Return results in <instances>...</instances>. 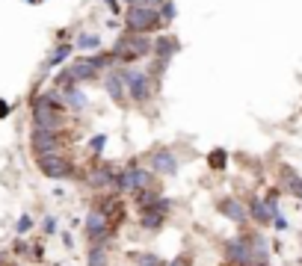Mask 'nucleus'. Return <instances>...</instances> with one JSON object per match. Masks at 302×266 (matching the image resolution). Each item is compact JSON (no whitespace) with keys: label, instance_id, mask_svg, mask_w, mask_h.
<instances>
[{"label":"nucleus","instance_id":"obj_17","mask_svg":"<svg viewBox=\"0 0 302 266\" xmlns=\"http://www.w3.org/2000/svg\"><path fill=\"white\" fill-rule=\"evenodd\" d=\"M278 181H281V193H288V195H293L296 201H302V175H296L293 166L281 163V166H278Z\"/></svg>","mask_w":302,"mask_h":266},{"label":"nucleus","instance_id":"obj_21","mask_svg":"<svg viewBox=\"0 0 302 266\" xmlns=\"http://www.w3.org/2000/svg\"><path fill=\"white\" fill-rule=\"evenodd\" d=\"M72 53H74V42H57V48L50 50V56L45 60V68H60V65H65Z\"/></svg>","mask_w":302,"mask_h":266},{"label":"nucleus","instance_id":"obj_35","mask_svg":"<svg viewBox=\"0 0 302 266\" xmlns=\"http://www.w3.org/2000/svg\"><path fill=\"white\" fill-rule=\"evenodd\" d=\"M12 254L15 257H27V254H30V242H27L24 237H18V240L12 242Z\"/></svg>","mask_w":302,"mask_h":266},{"label":"nucleus","instance_id":"obj_34","mask_svg":"<svg viewBox=\"0 0 302 266\" xmlns=\"http://www.w3.org/2000/svg\"><path fill=\"white\" fill-rule=\"evenodd\" d=\"M270 225H273V228H276L278 234H285V231H290V222H288V216H285L281 210H276V213H273V222H270Z\"/></svg>","mask_w":302,"mask_h":266},{"label":"nucleus","instance_id":"obj_22","mask_svg":"<svg viewBox=\"0 0 302 266\" xmlns=\"http://www.w3.org/2000/svg\"><path fill=\"white\" fill-rule=\"evenodd\" d=\"M101 45H104L101 36H98V33H89V30L74 36V50H80V53H95V50H101Z\"/></svg>","mask_w":302,"mask_h":266},{"label":"nucleus","instance_id":"obj_27","mask_svg":"<svg viewBox=\"0 0 302 266\" xmlns=\"http://www.w3.org/2000/svg\"><path fill=\"white\" fill-rule=\"evenodd\" d=\"M225 166H228V151H225V148H214V151L207 154V169L225 172Z\"/></svg>","mask_w":302,"mask_h":266},{"label":"nucleus","instance_id":"obj_20","mask_svg":"<svg viewBox=\"0 0 302 266\" xmlns=\"http://www.w3.org/2000/svg\"><path fill=\"white\" fill-rule=\"evenodd\" d=\"M62 101H65V109H72V112H83V109L89 107V98H86L83 86L65 89V92H62Z\"/></svg>","mask_w":302,"mask_h":266},{"label":"nucleus","instance_id":"obj_41","mask_svg":"<svg viewBox=\"0 0 302 266\" xmlns=\"http://www.w3.org/2000/svg\"><path fill=\"white\" fill-rule=\"evenodd\" d=\"M0 263H6V254H0Z\"/></svg>","mask_w":302,"mask_h":266},{"label":"nucleus","instance_id":"obj_39","mask_svg":"<svg viewBox=\"0 0 302 266\" xmlns=\"http://www.w3.org/2000/svg\"><path fill=\"white\" fill-rule=\"evenodd\" d=\"M9 112H12V107H9V101H3V98H0V119H6Z\"/></svg>","mask_w":302,"mask_h":266},{"label":"nucleus","instance_id":"obj_5","mask_svg":"<svg viewBox=\"0 0 302 266\" xmlns=\"http://www.w3.org/2000/svg\"><path fill=\"white\" fill-rule=\"evenodd\" d=\"M119 178H121V169L119 166H113V163H104V160H95V166H89L86 172V186L89 189H95V193H119Z\"/></svg>","mask_w":302,"mask_h":266},{"label":"nucleus","instance_id":"obj_31","mask_svg":"<svg viewBox=\"0 0 302 266\" xmlns=\"http://www.w3.org/2000/svg\"><path fill=\"white\" fill-rule=\"evenodd\" d=\"M33 228H36V219L30 216V213H21L18 222H15V234H18V237H24V234H30Z\"/></svg>","mask_w":302,"mask_h":266},{"label":"nucleus","instance_id":"obj_29","mask_svg":"<svg viewBox=\"0 0 302 266\" xmlns=\"http://www.w3.org/2000/svg\"><path fill=\"white\" fill-rule=\"evenodd\" d=\"M104 148H107V133H95V136L89 139V154H92V160H101Z\"/></svg>","mask_w":302,"mask_h":266},{"label":"nucleus","instance_id":"obj_24","mask_svg":"<svg viewBox=\"0 0 302 266\" xmlns=\"http://www.w3.org/2000/svg\"><path fill=\"white\" fill-rule=\"evenodd\" d=\"M86 60L92 62V65H95V68H98V71H101V74H104V71H110V68H116V65H119V60H116V53H113V50H95V53H89Z\"/></svg>","mask_w":302,"mask_h":266},{"label":"nucleus","instance_id":"obj_38","mask_svg":"<svg viewBox=\"0 0 302 266\" xmlns=\"http://www.w3.org/2000/svg\"><path fill=\"white\" fill-rule=\"evenodd\" d=\"M104 3H107V9H110L113 15H125V6H121L119 0H104Z\"/></svg>","mask_w":302,"mask_h":266},{"label":"nucleus","instance_id":"obj_6","mask_svg":"<svg viewBox=\"0 0 302 266\" xmlns=\"http://www.w3.org/2000/svg\"><path fill=\"white\" fill-rule=\"evenodd\" d=\"M154 181H157V175L148 169V166H139V163L133 160L131 166L121 169L119 195H133V193H139V189H148V186H154Z\"/></svg>","mask_w":302,"mask_h":266},{"label":"nucleus","instance_id":"obj_19","mask_svg":"<svg viewBox=\"0 0 302 266\" xmlns=\"http://www.w3.org/2000/svg\"><path fill=\"white\" fill-rule=\"evenodd\" d=\"M166 219H169L166 213H157V210L148 207V210H139V213H136V225L143 231H148V234H160V231L166 228Z\"/></svg>","mask_w":302,"mask_h":266},{"label":"nucleus","instance_id":"obj_13","mask_svg":"<svg viewBox=\"0 0 302 266\" xmlns=\"http://www.w3.org/2000/svg\"><path fill=\"white\" fill-rule=\"evenodd\" d=\"M222 260H228L234 266H243V263H252V254H249V242L243 237V231L237 237H228L222 242Z\"/></svg>","mask_w":302,"mask_h":266},{"label":"nucleus","instance_id":"obj_10","mask_svg":"<svg viewBox=\"0 0 302 266\" xmlns=\"http://www.w3.org/2000/svg\"><path fill=\"white\" fill-rule=\"evenodd\" d=\"M217 213L222 219L234 222L237 228H246V225H249V210H246V201H243V198H234V195L217 198Z\"/></svg>","mask_w":302,"mask_h":266},{"label":"nucleus","instance_id":"obj_15","mask_svg":"<svg viewBox=\"0 0 302 266\" xmlns=\"http://www.w3.org/2000/svg\"><path fill=\"white\" fill-rule=\"evenodd\" d=\"M243 237L249 242V254H252V263H270L273 257V242L267 240L261 228H252V231H243Z\"/></svg>","mask_w":302,"mask_h":266},{"label":"nucleus","instance_id":"obj_18","mask_svg":"<svg viewBox=\"0 0 302 266\" xmlns=\"http://www.w3.org/2000/svg\"><path fill=\"white\" fill-rule=\"evenodd\" d=\"M246 210H249V222H255V228H267L273 222V213H270V207L264 204L261 195H249L246 198Z\"/></svg>","mask_w":302,"mask_h":266},{"label":"nucleus","instance_id":"obj_16","mask_svg":"<svg viewBox=\"0 0 302 266\" xmlns=\"http://www.w3.org/2000/svg\"><path fill=\"white\" fill-rule=\"evenodd\" d=\"M68 71H72V77H74V83H77V86L98 83V80H101V71H98L95 65L86 60V56H77V60L68 62Z\"/></svg>","mask_w":302,"mask_h":266},{"label":"nucleus","instance_id":"obj_32","mask_svg":"<svg viewBox=\"0 0 302 266\" xmlns=\"http://www.w3.org/2000/svg\"><path fill=\"white\" fill-rule=\"evenodd\" d=\"M160 18H163V24H172V21L178 18V6H175V0H163V3H160Z\"/></svg>","mask_w":302,"mask_h":266},{"label":"nucleus","instance_id":"obj_2","mask_svg":"<svg viewBox=\"0 0 302 266\" xmlns=\"http://www.w3.org/2000/svg\"><path fill=\"white\" fill-rule=\"evenodd\" d=\"M113 53H116L119 65H136L139 60L151 56V36L125 30V33L113 42Z\"/></svg>","mask_w":302,"mask_h":266},{"label":"nucleus","instance_id":"obj_30","mask_svg":"<svg viewBox=\"0 0 302 266\" xmlns=\"http://www.w3.org/2000/svg\"><path fill=\"white\" fill-rule=\"evenodd\" d=\"M281 186H273V189H267L264 195V204L270 207V213H276V210H281Z\"/></svg>","mask_w":302,"mask_h":266},{"label":"nucleus","instance_id":"obj_7","mask_svg":"<svg viewBox=\"0 0 302 266\" xmlns=\"http://www.w3.org/2000/svg\"><path fill=\"white\" fill-rule=\"evenodd\" d=\"M30 112H33V127H39V130H54V133H62V130H65V112L54 109L42 95L33 98V107H30Z\"/></svg>","mask_w":302,"mask_h":266},{"label":"nucleus","instance_id":"obj_26","mask_svg":"<svg viewBox=\"0 0 302 266\" xmlns=\"http://www.w3.org/2000/svg\"><path fill=\"white\" fill-rule=\"evenodd\" d=\"M131 260L133 266H166V257H160L157 252H133Z\"/></svg>","mask_w":302,"mask_h":266},{"label":"nucleus","instance_id":"obj_25","mask_svg":"<svg viewBox=\"0 0 302 266\" xmlns=\"http://www.w3.org/2000/svg\"><path fill=\"white\" fill-rule=\"evenodd\" d=\"M157 198H160V189H157V186H148V189H139V193L131 195V201H133V207H136V213H139V210H145V207H151Z\"/></svg>","mask_w":302,"mask_h":266},{"label":"nucleus","instance_id":"obj_8","mask_svg":"<svg viewBox=\"0 0 302 266\" xmlns=\"http://www.w3.org/2000/svg\"><path fill=\"white\" fill-rule=\"evenodd\" d=\"M36 169L50 178V181H72L77 178V166L65 154H45V157H36Z\"/></svg>","mask_w":302,"mask_h":266},{"label":"nucleus","instance_id":"obj_1","mask_svg":"<svg viewBox=\"0 0 302 266\" xmlns=\"http://www.w3.org/2000/svg\"><path fill=\"white\" fill-rule=\"evenodd\" d=\"M83 237H86V245H107V249H113V242L119 237V228L113 225V219L104 210L89 207V213L83 219Z\"/></svg>","mask_w":302,"mask_h":266},{"label":"nucleus","instance_id":"obj_4","mask_svg":"<svg viewBox=\"0 0 302 266\" xmlns=\"http://www.w3.org/2000/svg\"><path fill=\"white\" fill-rule=\"evenodd\" d=\"M163 18H160V9H151V6H125V30L131 33H157L163 30Z\"/></svg>","mask_w":302,"mask_h":266},{"label":"nucleus","instance_id":"obj_33","mask_svg":"<svg viewBox=\"0 0 302 266\" xmlns=\"http://www.w3.org/2000/svg\"><path fill=\"white\" fill-rule=\"evenodd\" d=\"M42 234H45V237L60 234V219H57V216H45V219H42Z\"/></svg>","mask_w":302,"mask_h":266},{"label":"nucleus","instance_id":"obj_36","mask_svg":"<svg viewBox=\"0 0 302 266\" xmlns=\"http://www.w3.org/2000/svg\"><path fill=\"white\" fill-rule=\"evenodd\" d=\"M166 266H193V254H190V252H181L178 257L166 260Z\"/></svg>","mask_w":302,"mask_h":266},{"label":"nucleus","instance_id":"obj_37","mask_svg":"<svg viewBox=\"0 0 302 266\" xmlns=\"http://www.w3.org/2000/svg\"><path fill=\"white\" fill-rule=\"evenodd\" d=\"M30 257L33 260H45V245L42 242H30Z\"/></svg>","mask_w":302,"mask_h":266},{"label":"nucleus","instance_id":"obj_43","mask_svg":"<svg viewBox=\"0 0 302 266\" xmlns=\"http://www.w3.org/2000/svg\"><path fill=\"white\" fill-rule=\"evenodd\" d=\"M0 266H3V263H0Z\"/></svg>","mask_w":302,"mask_h":266},{"label":"nucleus","instance_id":"obj_28","mask_svg":"<svg viewBox=\"0 0 302 266\" xmlns=\"http://www.w3.org/2000/svg\"><path fill=\"white\" fill-rule=\"evenodd\" d=\"M72 86H77V83H74V77H72V71H68V65H65V68H60V71L54 74V89L65 92V89H72Z\"/></svg>","mask_w":302,"mask_h":266},{"label":"nucleus","instance_id":"obj_40","mask_svg":"<svg viewBox=\"0 0 302 266\" xmlns=\"http://www.w3.org/2000/svg\"><path fill=\"white\" fill-rule=\"evenodd\" d=\"M62 245H65V249H74V237L68 231H62Z\"/></svg>","mask_w":302,"mask_h":266},{"label":"nucleus","instance_id":"obj_12","mask_svg":"<svg viewBox=\"0 0 302 266\" xmlns=\"http://www.w3.org/2000/svg\"><path fill=\"white\" fill-rule=\"evenodd\" d=\"M178 50H181V42L172 36V33H160V36L151 39V56H154V62L163 65V68L172 62V56H175Z\"/></svg>","mask_w":302,"mask_h":266},{"label":"nucleus","instance_id":"obj_3","mask_svg":"<svg viewBox=\"0 0 302 266\" xmlns=\"http://www.w3.org/2000/svg\"><path fill=\"white\" fill-rule=\"evenodd\" d=\"M121 77H125V89H128V101H131V104H148V101L154 98L157 80L145 71V68L121 65Z\"/></svg>","mask_w":302,"mask_h":266},{"label":"nucleus","instance_id":"obj_42","mask_svg":"<svg viewBox=\"0 0 302 266\" xmlns=\"http://www.w3.org/2000/svg\"><path fill=\"white\" fill-rule=\"evenodd\" d=\"M3 266H21V263H3Z\"/></svg>","mask_w":302,"mask_h":266},{"label":"nucleus","instance_id":"obj_23","mask_svg":"<svg viewBox=\"0 0 302 266\" xmlns=\"http://www.w3.org/2000/svg\"><path fill=\"white\" fill-rule=\"evenodd\" d=\"M86 266H113V254L107 245H89L86 249Z\"/></svg>","mask_w":302,"mask_h":266},{"label":"nucleus","instance_id":"obj_11","mask_svg":"<svg viewBox=\"0 0 302 266\" xmlns=\"http://www.w3.org/2000/svg\"><path fill=\"white\" fill-rule=\"evenodd\" d=\"M178 166H181V160H178V154H175L172 148H154L151 157H148V169L154 172L157 178H172V175H178Z\"/></svg>","mask_w":302,"mask_h":266},{"label":"nucleus","instance_id":"obj_14","mask_svg":"<svg viewBox=\"0 0 302 266\" xmlns=\"http://www.w3.org/2000/svg\"><path fill=\"white\" fill-rule=\"evenodd\" d=\"M101 86H104V92L113 98V104H119V107H125V104H128V89H125L121 65H116V68H110V71L101 74Z\"/></svg>","mask_w":302,"mask_h":266},{"label":"nucleus","instance_id":"obj_9","mask_svg":"<svg viewBox=\"0 0 302 266\" xmlns=\"http://www.w3.org/2000/svg\"><path fill=\"white\" fill-rule=\"evenodd\" d=\"M62 142H65L62 133L39 130V127L30 130V151H33L36 157H45V154H62Z\"/></svg>","mask_w":302,"mask_h":266}]
</instances>
